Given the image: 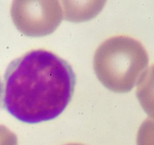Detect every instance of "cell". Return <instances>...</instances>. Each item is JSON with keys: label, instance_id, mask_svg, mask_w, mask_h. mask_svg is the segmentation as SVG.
I'll use <instances>...</instances> for the list:
<instances>
[{"label": "cell", "instance_id": "cell-1", "mask_svg": "<svg viewBox=\"0 0 154 145\" xmlns=\"http://www.w3.org/2000/svg\"><path fill=\"white\" fill-rule=\"evenodd\" d=\"M75 76L70 65L51 51L36 49L7 68L2 103L17 120L28 124L58 117L72 99Z\"/></svg>", "mask_w": 154, "mask_h": 145}, {"label": "cell", "instance_id": "cell-2", "mask_svg": "<svg viewBox=\"0 0 154 145\" xmlns=\"http://www.w3.org/2000/svg\"><path fill=\"white\" fill-rule=\"evenodd\" d=\"M149 62L144 47L133 38L119 35L103 42L94 57L100 82L114 92L125 93L137 85Z\"/></svg>", "mask_w": 154, "mask_h": 145}, {"label": "cell", "instance_id": "cell-3", "mask_svg": "<svg viewBox=\"0 0 154 145\" xmlns=\"http://www.w3.org/2000/svg\"><path fill=\"white\" fill-rule=\"evenodd\" d=\"M57 2H47L40 6L38 2H26L23 7V26L20 29L27 35L38 36L51 33L56 29L62 19V11Z\"/></svg>", "mask_w": 154, "mask_h": 145}, {"label": "cell", "instance_id": "cell-4", "mask_svg": "<svg viewBox=\"0 0 154 145\" xmlns=\"http://www.w3.org/2000/svg\"><path fill=\"white\" fill-rule=\"evenodd\" d=\"M136 85V95L142 108L154 119V64L145 69Z\"/></svg>", "mask_w": 154, "mask_h": 145}, {"label": "cell", "instance_id": "cell-5", "mask_svg": "<svg viewBox=\"0 0 154 145\" xmlns=\"http://www.w3.org/2000/svg\"><path fill=\"white\" fill-rule=\"evenodd\" d=\"M137 145H154V119L147 118L139 128Z\"/></svg>", "mask_w": 154, "mask_h": 145}, {"label": "cell", "instance_id": "cell-6", "mask_svg": "<svg viewBox=\"0 0 154 145\" xmlns=\"http://www.w3.org/2000/svg\"><path fill=\"white\" fill-rule=\"evenodd\" d=\"M2 84L1 82V79H0V102H1V99H2Z\"/></svg>", "mask_w": 154, "mask_h": 145}]
</instances>
